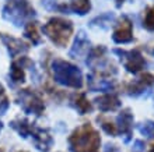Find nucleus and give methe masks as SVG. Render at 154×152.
I'll list each match as a JSON object with an SVG mask.
<instances>
[{
    "mask_svg": "<svg viewBox=\"0 0 154 152\" xmlns=\"http://www.w3.org/2000/svg\"><path fill=\"white\" fill-rule=\"evenodd\" d=\"M70 149L73 152H98L101 138L90 123L76 128L69 138Z\"/></svg>",
    "mask_w": 154,
    "mask_h": 152,
    "instance_id": "f257e3e1",
    "label": "nucleus"
},
{
    "mask_svg": "<svg viewBox=\"0 0 154 152\" xmlns=\"http://www.w3.org/2000/svg\"><path fill=\"white\" fill-rule=\"evenodd\" d=\"M52 70L56 82L66 85V87H72V88H81V85H83L81 71L74 64L62 60V59H55L52 64Z\"/></svg>",
    "mask_w": 154,
    "mask_h": 152,
    "instance_id": "f03ea898",
    "label": "nucleus"
},
{
    "mask_svg": "<svg viewBox=\"0 0 154 152\" xmlns=\"http://www.w3.org/2000/svg\"><path fill=\"white\" fill-rule=\"evenodd\" d=\"M44 32L49 36V39L53 43L63 48L67 45L70 36L73 34V25L69 20L56 17V18H51L48 21V24L44 27Z\"/></svg>",
    "mask_w": 154,
    "mask_h": 152,
    "instance_id": "7ed1b4c3",
    "label": "nucleus"
},
{
    "mask_svg": "<svg viewBox=\"0 0 154 152\" xmlns=\"http://www.w3.org/2000/svg\"><path fill=\"white\" fill-rule=\"evenodd\" d=\"M35 16L34 8L25 0H8L4 7V17L16 25H21L25 20Z\"/></svg>",
    "mask_w": 154,
    "mask_h": 152,
    "instance_id": "20e7f679",
    "label": "nucleus"
},
{
    "mask_svg": "<svg viewBox=\"0 0 154 152\" xmlns=\"http://www.w3.org/2000/svg\"><path fill=\"white\" fill-rule=\"evenodd\" d=\"M114 52L121 56L123 66L129 73L136 74V73H139L140 70L146 67V60H144V57L142 56V53L139 52L137 49H134V50H119V49H115Z\"/></svg>",
    "mask_w": 154,
    "mask_h": 152,
    "instance_id": "39448f33",
    "label": "nucleus"
},
{
    "mask_svg": "<svg viewBox=\"0 0 154 152\" xmlns=\"http://www.w3.org/2000/svg\"><path fill=\"white\" fill-rule=\"evenodd\" d=\"M18 99L21 100L20 103L23 106L25 113H35V115H41L44 112V102L39 96L32 92L31 89H23L18 94Z\"/></svg>",
    "mask_w": 154,
    "mask_h": 152,
    "instance_id": "423d86ee",
    "label": "nucleus"
},
{
    "mask_svg": "<svg viewBox=\"0 0 154 152\" xmlns=\"http://www.w3.org/2000/svg\"><path fill=\"white\" fill-rule=\"evenodd\" d=\"M114 40L116 43H128L133 39V28H132V21L128 17H122L121 21L118 22L116 28L114 31Z\"/></svg>",
    "mask_w": 154,
    "mask_h": 152,
    "instance_id": "0eeeda50",
    "label": "nucleus"
},
{
    "mask_svg": "<svg viewBox=\"0 0 154 152\" xmlns=\"http://www.w3.org/2000/svg\"><path fill=\"white\" fill-rule=\"evenodd\" d=\"M153 85H154V76L150 74V73H146V74H142L140 78L132 81V82H129L126 85V92L129 95L136 96V95H140L144 89L150 88Z\"/></svg>",
    "mask_w": 154,
    "mask_h": 152,
    "instance_id": "6e6552de",
    "label": "nucleus"
},
{
    "mask_svg": "<svg viewBox=\"0 0 154 152\" xmlns=\"http://www.w3.org/2000/svg\"><path fill=\"white\" fill-rule=\"evenodd\" d=\"M132 123H133V115L130 113L129 109H126L118 116V133H122L125 136V142H129L132 138Z\"/></svg>",
    "mask_w": 154,
    "mask_h": 152,
    "instance_id": "1a4fd4ad",
    "label": "nucleus"
},
{
    "mask_svg": "<svg viewBox=\"0 0 154 152\" xmlns=\"http://www.w3.org/2000/svg\"><path fill=\"white\" fill-rule=\"evenodd\" d=\"M31 134H32L34 142H35V145H37L38 149H41V151H44V152L49 151V148H51L53 140H52V137L49 136V133L46 131V130H42V128H34L32 127Z\"/></svg>",
    "mask_w": 154,
    "mask_h": 152,
    "instance_id": "9d476101",
    "label": "nucleus"
},
{
    "mask_svg": "<svg viewBox=\"0 0 154 152\" xmlns=\"http://www.w3.org/2000/svg\"><path fill=\"white\" fill-rule=\"evenodd\" d=\"M2 39L4 40V43L7 45L11 56H16L18 53L27 52V50H28V45L24 43L21 39H16V38L8 36V35H6V34H2Z\"/></svg>",
    "mask_w": 154,
    "mask_h": 152,
    "instance_id": "9b49d317",
    "label": "nucleus"
},
{
    "mask_svg": "<svg viewBox=\"0 0 154 152\" xmlns=\"http://www.w3.org/2000/svg\"><path fill=\"white\" fill-rule=\"evenodd\" d=\"M97 106L102 112H109V110H116L121 106V100L115 95H102L95 99Z\"/></svg>",
    "mask_w": 154,
    "mask_h": 152,
    "instance_id": "f8f14e48",
    "label": "nucleus"
},
{
    "mask_svg": "<svg viewBox=\"0 0 154 152\" xmlns=\"http://www.w3.org/2000/svg\"><path fill=\"white\" fill-rule=\"evenodd\" d=\"M88 45H90V42L87 40L84 34L81 32L80 35L77 36V39H76V42H74V46H73V49H72L70 55H72V56H76V53H77V56H80L81 53H85L88 50Z\"/></svg>",
    "mask_w": 154,
    "mask_h": 152,
    "instance_id": "ddd939ff",
    "label": "nucleus"
},
{
    "mask_svg": "<svg viewBox=\"0 0 154 152\" xmlns=\"http://www.w3.org/2000/svg\"><path fill=\"white\" fill-rule=\"evenodd\" d=\"M74 108L79 110L80 115H85V113H88L93 110V106H91V103L87 100L84 94H79V95L74 98Z\"/></svg>",
    "mask_w": 154,
    "mask_h": 152,
    "instance_id": "4468645a",
    "label": "nucleus"
},
{
    "mask_svg": "<svg viewBox=\"0 0 154 152\" xmlns=\"http://www.w3.org/2000/svg\"><path fill=\"white\" fill-rule=\"evenodd\" d=\"M11 127L16 128L17 131L20 133L23 137H27L31 134V130H32V126L28 123V121L25 120V119H23V120H16L11 123Z\"/></svg>",
    "mask_w": 154,
    "mask_h": 152,
    "instance_id": "2eb2a0df",
    "label": "nucleus"
},
{
    "mask_svg": "<svg viewBox=\"0 0 154 152\" xmlns=\"http://www.w3.org/2000/svg\"><path fill=\"white\" fill-rule=\"evenodd\" d=\"M90 8H91L90 0H72V10L81 14V16L88 13Z\"/></svg>",
    "mask_w": 154,
    "mask_h": 152,
    "instance_id": "dca6fc26",
    "label": "nucleus"
},
{
    "mask_svg": "<svg viewBox=\"0 0 154 152\" xmlns=\"http://www.w3.org/2000/svg\"><path fill=\"white\" fill-rule=\"evenodd\" d=\"M25 36L28 39L32 40V43H39V34H38V29H37V24L35 22H28L27 27H25Z\"/></svg>",
    "mask_w": 154,
    "mask_h": 152,
    "instance_id": "f3484780",
    "label": "nucleus"
},
{
    "mask_svg": "<svg viewBox=\"0 0 154 152\" xmlns=\"http://www.w3.org/2000/svg\"><path fill=\"white\" fill-rule=\"evenodd\" d=\"M24 70H23V66H20V63H14L11 64V78L14 82H23L24 81Z\"/></svg>",
    "mask_w": 154,
    "mask_h": 152,
    "instance_id": "a211bd4d",
    "label": "nucleus"
},
{
    "mask_svg": "<svg viewBox=\"0 0 154 152\" xmlns=\"http://www.w3.org/2000/svg\"><path fill=\"white\" fill-rule=\"evenodd\" d=\"M143 25H144V28L149 29V31H154V7L147 8Z\"/></svg>",
    "mask_w": 154,
    "mask_h": 152,
    "instance_id": "6ab92c4d",
    "label": "nucleus"
},
{
    "mask_svg": "<svg viewBox=\"0 0 154 152\" xmlns=\"http://www.w3.org/2000/svg\"><path fill=\"white\" fill-rule=\"evenodd\" d=\"M139 131L147 138H154V123L153 121L143 123L142 126H139Z\"/></svg>",
    "mask_w": 154,
    "mask_h": 152,
    "instance_id": "aec40b11",
    "label": "nucleus"
},
{
    "mask_svg": "<svg viewBox=\"0 0 154 152\" xmlns=\"http://www.w3.org/2000/svg\"><path fill=\"white\" fill-rule=\"evenodd\" d=\"M8 105H10V102H8V98L6 95V91H4L3 85L0 84V116L6 113V110L8 109Z\"/></svg>",
    "mask_w": 154,
    "mask_h": 152,
    "instance_id": "412c9836",
    "label": "nucleus"
},
{
    "mask_svg": "<svg viewBox=\"0 0 154 152\" xmlns=\"http://www.w3.org/2000/svg\"><path fill=\"white\" fill-rule=\"evenodd\" d=\"M101 126L102 128L105 130L108 134H111V136H116L118 134V127L116 124H114L112 121H108V120H104V119H101Z\"/></svg>",
    "mask_w": 154,
    "mask_h": 152,
    "instance_id": "4be33fe9",
    "label": "nucleus"
},
{
    "mask_svg": "<svg viewBox=\"0 0 154 152\" xmlns=\"http://www.w3.org/2000/svg\"><path fill=\"white\" fill-rule=\"evenodd\" d=\"M104 152H119V149H118L115 145H106Z\"/></svg>",
    "mask_w": 154,
    "mask_h": 152,
    "instance_id": "5701e85b",
    "label": "nucleus"
},
{
    "mask_svg": "<svg viewBox=\"0 0 154 152\" xmlns=\"http://www.w3.org/2000/svg\"><path fill=\"white\" fill-rule=\"evenodd\" d=\"M136 147H134V149H136V151H142V147H143V142L142 141H136Z\"/></svg>",
    "mask_w": 154,
    "mask_h": 152,
    "instance_id": "b1692460",
    "label": "nucleus"
},
{
    "mask_svg": "<svg viewBox=\"0 0 154 152\" xmlns=\"http://www.w3.org/2000/svg\"><path fill=\"white\" fill-rule=\"evenodd\" d=\"M149 152H154V145H153V147H151V149H150V151H149Z\"/></svg>",
    "mask_w": 154,
    "mask_h": 152,
    "instance_id": "393cba45",
    "label": "nucleus"
},
{
    "mask_svg": "<svg viewBox=\"0 0 154 152\" xmlns=\"http://www.w3.org/2000/svg\"><path fill=\"white\" fill-rule=\"evenodd\" d=\"M2 127H3V126H2V123H0V130H2Z\"/></svg>",
    "mask_w": 154,
    "mask_h": 152,
    "instance_id": "a878e982",
    "label": "nucleus"
}]
</instances>
